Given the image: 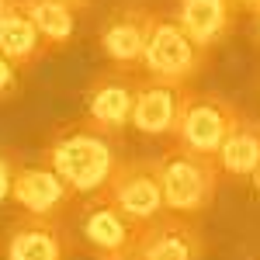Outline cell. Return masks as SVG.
<instances>
[{"label":"cell","mask_w":260,"mask_h":260,"mask_svg":"<svg viewBox=\"0 0 260 260\" xmlns=\"http://www.w3.org/2000/svg\"><path fill=\"white\" fill-rule=\"evenodd\" d=\"M174 18L205 52H212L240 28V7L233 0H177Z\"/></svg>","instance_id":"13"},{"label":"cell","mask_w":260,"mask_h":260,"mask_svg":"<svg viewBox=\"0 0 260 260\" xmlns=\"http://www.w3.org/2000/svg\"><path fill=\"white\" fill-rule=\"evenodd\" d=\"M66 225H70V233L77 240V250L90 253L94 260L132 253L136 240H139V233H142V225H136L104 191L77 198Z\"/></svg>","instance_id":"3"},{"label":"cell","mask_w":260,"mask_h":260,"mask_svg":"<svg viewBox=\"0 0 260 260\" xmlns=\"http://www.w3.org/2000/svg\"><path fill=\"white\" fill-rule=\"evenodd\" d=\"M184 90L187 87L142 77L139 94H136V108H132V128L146 139H174Z\"/></svg>","instance_id":"12"},{"label":"cell","mask_w":260,"mask_h":260,"mask_svg":"<svg viewBox=\"0 0 260 260\" xmlns=\"http://www.w3.org/2000/svg\"><path fill=\"white\" fill-rule=\"evenodd\" d=\"M139 83L142 80L136 77V70H118V66L98 70L87 83V90H83V118L94 121L104 132L121 136L132 125Z\"/></svg>","instance_id":"9"},{"label":"cell","mask_w":260,"mask_h":260,"mask_svg":"<svg viewBox=\"0 0 260 260\" xmlns=\"http://www.w3.org/2000/svg\"><path fill=\"white\" fill-rule=\"evenodd\" d=\"M42 160L73 187L77 198H87L111 184L125 153H121V136L104 132L87 118H73L62 121L49 136Z\"/></svg>","instance_id":"1"},{"label":"cell","mask_w":260,"mask_h":260,"mask_svg":"<svg viewBox=\"0 0 260 260\" xmlns=\"http://www.w3.org/2000/svg\"><path fill=\"white\" fill-rule=\"evenodd\" d=\"M77 240L59 219H39L18 212L0 229V260H70Z\"/></svg>","instance_id":"7"},{"label":"cell","mask_w":260,"mask_h":260,"mask_svg":"<svg viewBox=\"0 0 260 260\" xmlns=\"http://www.w3.org/2000/svg\"><path fill=\"white\" fill-rule=\"evenodd\" d=\"M160 18V7L149 0H118L108 18L101 21V52L104 59L118 70H136L142 66L146 45L153 35V24Z\"/></svg>","instance_id":"6"},{"label":"cell","mask_w":260,"mask_h":260,"mask_svg":"<svg viewBox=\"0 0 260 260\" xmlns=\"http://www.w3.org/2000/svg\"><path fill=\"white\" fill-rule=\"evenodd\" d=\"M243 111L229 98H222L215 90H184L177 115V132L174 142L184 149H194L201 156H219L222 142L233 136V128L240 125Z\"/></svg>","instance_id":"4"},{"label":"cell","mask_w":260,"mask_h":260,"mask_svg":"<svg viewBox=\"0 0 260 260\" xmlns=\"http://www.w3.org/2000/svg\"><path fill=\"white\" fill-rule=\"evenodd\" d=\"M208 56L212 52H205L198 42L180 28L174 11H160V18L153 24V35H149V45H146V56H142V70L153 80L187 87L208 66Z\"/></svg>","instance_id":"5"},{"label":"cell","mask_w":260,"mask_h":260,"mask_svg":"<svg viewBox=\"0 0 260 260\" xmlns=\"http://www.w3.org/2000/svg\"><path fill=\"white\" fill-rule=\"evenodd\" d=\"M18 153L14 149H7V146H0V205L4 201H11V187H14V174H18Z\"/></svg>","instance_id":"17"},{"label":"cell","mask_w":260,"mask_h":260,"mask_svg":"<svg viewBox=\"0 0 260 260\" xmlns=\"http://www.w3.org/2000/svg\"><path fill=\"white\" fill-rule=\"evenodd\" d=\"M233 4H236L240 11H250V14H257V11H260V0H233Z\"/></svg>","instance_id":"20"},{"label":"cell","mask_w":260,"mask_h":260,"mask_svg":"<svg viewBox=\"0 0 260 260\" xmlns=\"http://www.w3.org/2000/svg\"><path fill=\"white\" fill-rule=\"evenodd\" d=\"M18 87H21V73L18 66L0 52V101H11L18 98Z\"/></svg>","instance_id":"18"},{"label":"cell","mask_w":260,"mask_h":260,"mask_svg":"<svg viewBox=\"0 0 260 260\" xmlns=\"http://www.w3.org/2000/svg\"><path fill=\"white\" fill-rule=\"evenodd\" d=\"M104 260H136L132 253H121V257H104Z\"/></svg>","instance_id":"22"},{"label":"cell","mask_w":260,"mask_h":260,"mask_svg":"<svg viewBox=\"0 0 260 260\" xmlns=\"http://www.w3.org/2000/svg\"><path fill=\"white\" fill-rule=\"evenodd\" d=\"M11 4H14V0H0V14H4V11H7Z\"/></svg>","instance_id":"23"},{"label":"cell","mask_w":260,"mask_h":260,"mask_svg":"<svg viewBox=\"0 0 260 260\" xmlns=\"http://www.w3.org/2000/svg\"><path fill=\"white\" fill-rule=\"evenodd\" d=\"M21 7L39 24L42 39L49 45V56L73 42V35H77V11L66 7L62 0H21Z\"/></svg>","instance_id":"16"},{"label":"cell","mask_w":260,"mask_h":260,"mask_svg":"<svg viewBox=\"0 0 260 260\" xmlns=\"http://www.w3.org/2000/svg\"><path fill=\"white\" fill-rule=\"evenodd\" d=\"M219 170L222 177L233 180H250L260 167V118L243 115L240 125L233 128V136L222 142L219 149Z\"/></svg>","instance_id":"15"},{"label":"cell","mask_w":260,"mask_h":260,"mask_svg":"<svg viewBox=\"0 0 260 260\" xmlns=\"http://www.w3.org/2000/svg\"><path fill=\"white\" fill-rule=\"evenodd\" d=\"M156 160H160V184H163L167 212L194 219V215L212 208L219 180H222L215 156H201L194 149H184V146L174 142Z\"/></svg>","instance_id":"2"},{"label":"cell","mask_w":260,"mask_h":260,"mask_svg":"<svg viewBox=\"0 0 260 260\" xmlns=\"http://www.w3.org/2000/svg\"><path fill=\"white\" fill-rule=\"evenodd\" d=\"M62 4H66V7H73L77 14H83V11H90V7H94V0H62Z\"/></svg>","instance_id":"19"},{"label":"cell","mask_w":260,"mask_h":260,"mask_svg":"<svg viewBox=\"0 0 260 260\" xmlns=\"http://www.w3.org/2000/svg\"><path fill=\"white\" fill-rule=\"evenodd\" d=\"M104 194L118 205L136 225H149L167 212L160 184V160L156 156H125L115 170Z\"/></svg>","instance_id":"8"},{"label":"cell","mask_w":260,"mask_h":260,"mask_svg":"<svg viewBox=\"0 0 260 260\" xmlns=\"http://www.w3.org/2000/svg\"><path fill=\"white\" fill-rule=\"evenodd\" d=\"M0 52L18 66V73L35 70V66L49 56V45L42 39L39 24H35L31 14L21 7V0H14V4L0 14Z\"/></svg>","instance_id":"14"},{"label":"cell","mask_w":260,"mask_h":260,"mask_svg":"<svg viewBox=\"0 0 260 260\" xmlns=\"http://www.w3.org/2000/svg\"><path fill=\"white\" fill-rule=\"evenodd\" d=\"M11 201L21 212H28V215L66 222L73 205H77V194L49 163L39 160V163H21L18 167L14 187H11Z\"/></svg>","instance_id":"10"},{"label":"cell","mask_w":260,"mask_h":260,"mask_svg":"<svg viewBox=\"0 0 260 260\" xmlns=\"http://www.w3.org/2000/svg\"><path fill=\"white\" fill-rule=\"evenodd\" d=\"M250 180H253V187H257V194H260V167H257V174H253Z\"/></svg>","instance_id":"21"},{"label":"cell","mask_w":260,"mask_h":260,"mask_svg":"<svg viewBox=\"0 0 260 260\" xmlns=\"http://www.w3.org/2000/svg\"><path fill=\"white\" fill-rule=\"evenodd\" d=\"M208 240L198 229V222L187 215L163 212L160 219L142 225L132 257L136 260H205Z\"/></svg>","instance_id":"11"},{"label":"cell","mask_w":260,"mask_h":260,"mask_svg":"<svg viewBox=\"0 0 260 260\" xmlns=\"http://www.w3.org/2000/svg\"><path fill=\"white\" fill-rule=\"evenodd\" d=\"M253 18H257V39H260V11H257V14H253Z\"/></svg>","instance_id":"24"}]
</instances>
